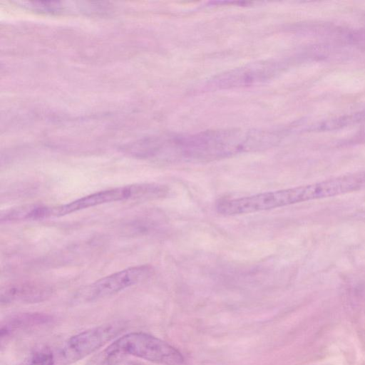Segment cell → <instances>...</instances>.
I'll list each match as a JSON object with an SVG mask.
<instances>
[{
	"mask_svg": "<svg viewBox=\"0 0 365 365\" xmlns=\"http://www.w3.org/2000/svg\"><path fill=\"white\" fill-rule=\"evenodd\" d=\"M51 207L38 204L19 205L1 212L0 220L1 222L43 220L51 217Z\"/></svg>",
	"mask_w": 365,
	"mask_h": 365,
	"instance_id": "obj_8",
	"label": "cell"
},
{
	"mask_svg": "<svg viewBox=\"0 0 365 365\" xmlns=\"http://www.w3.org/2000/svg\"><path fill=\"white\" fill-rule=\"evenodd\" d=\"M123 329L120 322L100 325L71 337L64 344L62 359L67 364L81 360L103 346Z\"/></svg>",
	"mask_w": 365,
	"mask_h": 365,
	"instance_id": "obj_6",
	"label": "cell"
},
{
	"mask_svg": "<svg viewBox=\"0 0 365 365\" xmlns=\"http://www.w3.org/2000/svg\"><path fill=\"white\" fill-rule=\"evenodd\" d=\"M360 217H363V218H365V210H364L363 212H361L360 214H359Z\"/></svg>",
	"mask_w": 365,
	"mask_h": 365,
	"instance_id": "obj_12",
	"label": "cell"
},
{
	"mask_svg": "<svg viewBox=\"0 0 365 365\" xmlns=\"http://www.w3.org/2000/svg\"><path fill=\"white\" fill-rule=\"evenodd\" d=\"M19 5L34 11H38L41 13L46 14H58L63 13L68 11H88L89 8H96L98 6L96 5H78V4H71L70 5L68 2H56V1H49V2H41V1H18L16 2Z\"/></svg>",
	"mask_w": 365,
	"mask_h": 365,
	"instance_id": "obj_9",
	"label": "cell"
},
{
	"mask_svg": "<svg viewBox=\"0 0 365 365\" xmlns=\"http://www.w3.org/2000/svg\"><path fill=\"white\" fill-rule=\"evenodd\" d=\"M279 69V63L274 61L251 63L216 75L208 81L205 88L222 90L256 85L272 79Z\"/></svg>",
	"mask_w": 365,
	"mask_h": 365,
	"instance_id": "obj_5",
	"label": "cell"
},
{
	"mask_svg": "<svg viewBox=\"0 0 365 365\" xmlns=\"http://www.w3.org/2000/svg\"><path fill=\"white\" fill-rule=\"evenodd\" d=\"M50 320L48 315L39 313H23L14 316L1 328V338L8 336L19 329L46 324Z\"/></svg>",
	"mask_w": 365,
	"mask_h": 365,
	"instance_id": "obj_10",
	"label": "cell"
},
{
	"mask_svg": "<svg viewBox=\"0 0 365 365\" xmlns=\"http://www.w3.org/2000/svg\"><path fill=\"white\" fill-rule=\"evenodd\" d=\"M168 188L157 183L124 185L98 191L68 203L51 207V217H61L102 204L127 200H155L165 197Z\"/></svg>",
	"mask_w": 365,
	"mask_h": 365,
	"instance_id": "obj_3",
	"label": "cell"
},
{
	"mask_svg": "<svg viewBox=\"0 0 365 365\" xmlns=\"http://www.w3.org/2000/svg\"><path fill=\"white\" fill-rule=\"evenodd\" d=\"M55 359L52 351L46 346L34 349L21 365H54Z\"/></svg>",
	"mask_w": 365,
	"mask_h": 365,
	"instance_id": "obj_11",
	"label": "cell"
},
{
	"mask_svg": "<svg viewBox=\"0 0 365 365\" xmlns=\"http://www.w3.org/2000/svg\"><path fill=\"white\" fill-rule=\"evenodd\" d=\"M152 267L148 265L126 268L81 289L76 298L78 301L88 302L110 297L143 281L152 274Z\"/></svg>",
	"mask_w": 365,
	"mask_h": 365,
	"instance_id": "obj_4",
	"label": "cell"
},
{
	"mask_svg": "<svg viewBox=\"0 0 365 365\" xmlns=\"http://www.w3.org/2000/svg\"><path fill=\"white\" fill-rule=\"evenodd\" d=\"M274 145L272 133L240 129H218L178 136L143 140L145 158L169 162H210Z\"/></svg>",
	"mask_w": 365,
	"mask_h": 365,
	"instance_id": "obj_1",
	"label": "cell"
},
{
	"mask_svg": "<svg viewBox=\"0 0 365 365\" xmlns=\"http://www.w3.org/2000/svg\"><path fill=\"white\" fill-rule=\"evenodd\" d=\"M51 293V287L44 282L21 281L2 287L0 298L5 304L37 303L47 299Z\"/></svg>",
	"mask_w": 365,
	"mask_h": 365,
	"instance_id": "obj_7",
	"label": "cell"
},
{
	"mask_svg": "<svg viewBox=\"0 0 365 365\" xmlns=\"http://www.w3.org/2000/svg\"><path fill=\"white\" fill-rule=\"evenodd\" d=\"M107 359L129 355L165 365H180L184 358L175 347L143 332H131L117 339L104 350Z\"/></svg>",
	"mask_w": 365,
	"mask_h": 365,
	"instance_id": "obj_2",
	"label": "cell"
}]
</instances>
